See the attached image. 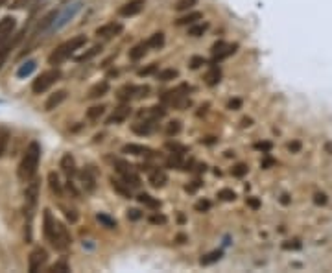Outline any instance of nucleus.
Returning a JSON list of instances; mask_svg holds the SVG:
<instances>
[{
    "label": "nucleus",
    "mask_w": 332,
    "mask_h": 273,
    "mask_svg": "<svg viewBox=\"0 0 332 273\" xmlns=\"http://www.w3.org/2000/svg\"><path fill=\"white\" fill-rule=\"evenodd\" d=\"M43 233L56 251L65 253L68 250V245L72 244V238L68 235L67 227L54 218L50 209H44L43 212Z\"/></svg>",
    "instance_id": "nucleus-1"
},
{
    "label": "nucleus",
    "mask_w": 332,
    "mask_h": 273,
    "mask_svg": "<svg viewBox=\"0 0 332 273\" xmlns=\"http://www.w3.org/2000/svg\"><path fill=\"white\" fill-rule=\"evenodd\" d=\"M39 159H41V146H39V142H30L24 155H22V161H20V164H19L20 181L28 183L35 178L37 168H39Z\"/></svg>",
    "instance_id": "nucleus-2"
},
{
    "label": "nucleus",
    "mask_w": 332,
    "mask_h": 273,
    "mask_svg": "<svg viewBox=\"0 0 332 273\" xmlns=\"http://www.w3.org/2000/svg\"><path fill=\"white\" fill-rule=\"evenodd\" d=\"M87 44V37L85 35H78V37H72L70 41H67V43L59 44L56 50H54L52 54L48 56V63L50 65H61L63 61H67L70 56H72L76 50H82V46H85Z\"/></svg>",
    "instance_id": "nucleus-3"
},
{
    "label": "nucleus",
    "mask_w": 332,
    "mask_h": 273,
    "mask_svg": "<svg viewBox=\"0 0 332 273\" xmlns=\"http://www.w3.org/2000/svg\"><path fill=\"white\" fill-rule=\"evenodd\" d=\"M59 80H61V70H59V68L54 67V68H50V70H44L34 80L32 91H34V94H43V92L48 91L54 83H58Z\"/></svg>",
    "instance_id": "nucleus-4"
},
{
    "label": "nucleus",
    "mask_w": 332,
    "mask_h": 273,
    "mask_svg": "<svg viewBox=\"0 0 332 273\" xmlns=\"http://www.w3.org/2000/svg\"><path fill=\"white\" fill-rule=\"evenodd\" d=\"M82 8H83V2H76V4L65 6V8L58 13L56 20H54L52 28H50V34H52V32H59L61 28H65V26H67V24L70 22L80 11H82Z\"/></svg>",
    "instance_id": "nucleus-5"
},
{
    "label": "nucleus",
    "mask_w": 332,
    "mask_h": 273,
    "mask_svg": "<svg viewBox=\"0 0 332 273\" xmlns=\"http://www.w3.org/2000/svg\"><path fill=\"white\" fill-rule=\"evenodd\" d=\"M115 166H116V172L122 176V181H124L125 185H130L131 188L140 187V178L137 176V172L133 170L131 164H127L125 161H120V159H116Z\"/></svg>",
    "instance_id": "nucleus-6"
},
{
    "label": "nucleus",
    "mask_w": 332,
    "mask_h": 273,
    "mask_svg": "<svg viewBox=\"0 0 332 273\" xmlns=\"http://www.w3.org/2000/svg\"><path fill=\"white\" fill-rule=\"evenodd\" d=\"M236 48H238V44H229L223 43V41L214 43V46H212V63H220L223 59H227L229 56H233L236 52Z\"/></svg>",
    "instance_id": "nucleus-7"
},
{
    "label": "nucleus",
    "mask_w": 332,
    "mask_h": 273,
    "mask_svg": "<svg viewBox=\"0 0 332 273\" xmlns=\"http://www.w3.org/2000/svg\"><path fill=\"white\" fill-rule=\"evenodd\" d=\"M24 196H26V212H28V216L32 218L34 207H35V203H37V197H39V181L35 178L32 179V181H28Z\"/></svg>",
    "instance_id": "nucleus-8"
},
{
    "label": "nucleus",
    "mask_w": 332,
    "mask_h": 273,
    "mask_svg": "<svg viewBox=\"0 0 332 273\" xmlns=\"http://www.w3.org/2000/svg\"><path fill=\"white\" fill-rule=\"evenodd\" d=\"M46 260H48V253H46L43 247H37V250L32 251V253H30V259H28V269H30V273L39 271V269H41L44 264H46Z\"/></svg>",
    "instance_id": "nucleus-9"
},
{
    "label": "nucleus",
    "mask_w": 332,
    "mask_h": 273,
    "mask_svg": "<svg viewBox=\"0 0 332 273\" xmlns=\"http://www.w3.org/2000/svg\"><path fill=\"white\" fill-rule=\"evenodd\" d=\"M144 6L146 0H130V2H125L118 10V13H120V17H135V15H139L140 11L144 10Z\"/></svg>",
    "instance_id": "nucleus-10"
},
{
    "label": "nucleus",
    "mask_w": 332,
    "mask_h": 273,
    "mask_svg": "<svg viewBox=\"0 0 332 273\" xmlns=\"http://www.w3.org/2000/svg\"><path fill=\"white\" fill-rule=\"evenodd\" d=\"M15 26H17V20H15V17H11V15H8L4 19H0V44L10 39V35L15 32Z\"/></svg>",
    "instance_id": "nucleus-11"
},
{
    "label": "nucleus",
    "mask_w": 332,
    "mask_h": 273,
    "mask_svg": "<svg viewBox=\"0 0 332 273\" xmlns=\"http://www.w3.org/2000/svg\"><path fill=\"white\" fill-rule=\"evenodd\" d=\"M122 30H124V26H122L120 22H109V24L100 26V28L96 30V35L101 39H111V37H116L118 34H122Z\"/></svg>",
    "instance_id": "nucleus-12"
},
{
    "label": "nucleus",
    "mask_w": 332,
    "mask_h": 273,
    "mask_svg": "<svg viewBox=\"0 0 332 273\" xmlns=\"http://www.w3.org/2000/svg\"><path fill=\"white\" fill-rule=\"evenodd\" d=\"M130 115H131L130 104H127V102H122V106L118 107V109H115V113L107 118V124H120V122H124Z\"/></svg>",
    "instance_id": "nucleus-13"
},
{
    "label": "nucleus",
    "mask_w": 332,
    "mask_h": 273,
    "mask_svg": "<svg viewBox=\"0 0 332 273\" xmlns=\"http://www.w3.org/2000/svg\"><path fill=\"white\" fill-rule=\"evenodd\" d=\"M80 178H82V185L85 187L87 192H94V188H96V176H94V172L91 170V166L82 170V172H80Z\"/></svg>",
    "instance_id": "nucleus-14"
},
{
    "label": "nucleus",
    "mask_w": 332,
    "mask_h": 273,
    "mask_svg": "<svg viewBox=\"0 0 332 273\" xmlns=\"http://www.w3.org/2000/svg\"><path fill=\"white\" fill-rule=\"evenodd\" d=\"M124 154H130V155H144V157H151L155 154L154 150L148 148V146H140V144H125L124 148H122Z\"/></svg>",
    "instance_id": "nucleus-15"
},
{
    "label": "nucleus",
    "mask_w": 332,
    "mask_h": 273,
    "mask_svg": "<svg viewBox=\"0 0 332 273\" xmlns=\"http://www.w3.org/2000/svg\"><path fill=\"white\" fill-rule=\"evenodd\" d=\"M149 183H151V187L155 188H163L166 183H168V176L164 170H159V168H155V170H149Z\"/></svg>",
    "instance_id": "nucleus-16"
},
{
    "label": "nucleus",
    "mask_w": 332,
    "mask_h": 273,
    "mask_svg": "<svg viewBox=\"0 0 332 273\" xmlns=\"http://www.w3.org/2000/svg\"><path fill=\"white\" fill-rule=\"evenodd\" d=\"M65 100H67V91H56L54 94H50V98L46 100V104H44V111L58 109Z\"/></svg>",
    "instance_id": "nucleus-17"
},
{
    "label": "nucleus",
    "mask_w": 332,
    "mask_h": 273,
    "mask_svg": "<svg viewBox=\"0 0 332 273\" xmlns=\"http://www.w3.org/2000/svg\"><path fill=\"white\" fill-rule=\"evenodd\" d=\"M61 168H63V172H65V176H67L68 179H72L74 176L78 173V170H76V161H74V157H72L70 154L63 155V159H61Z\"/></svg>",
    "instance_id": "nucleus-18"
},
{
    "label": "nucleus",
    "mask_w": 332,
    "mask_h": 273,
    "mask_svg": "<svg viewBox=\"0 0 332 273\" xmlns=\"http://www.w3.org/2000/svg\"><path fill=\"white\" fill-rule=\"evenodd\" d=\"M164 115H166L164 106H154V107H149V109L140 111L139 113L140 118H144V120H159V118H163Z\"/></svg>",
    "instance_id": "nucleus-19"
},
{
    "label": "nucleus",
    "mask_w": 332,
    "mask_h": 273,
    "mask_svg": "<svg viewBox=\"0 0 332 273\" xmlns=\"http://www.w3.org/2000/svg\"><path fill=\"white\" fill-rule=\"evenodd\" d=\"M157 120H144V122H139V124L133 126V131L137 135H149L154 133L157 130V124H155Z\"/></svg>",
    "instance_id": "nucleus-20"
},
{
    "label": "nucleus",
    "mask_w": 332,
    "mask_h": 273,
    "mask_svg": "<svg viewBox=\"0 0 332 273\" xmlns=\"http://www.w3.org/2000/svg\"><path fill=\"white\" fill-rule=\"evenodd\" d=\"M20 37H22V35H17V37H15L13 41H8V43H6L4 46L0 48V68L4 67V63L8 61V56H10V52L15 48V44H17V43L20 41Z\"/></svg>",
    "instance_id": "nucleus-21"
},
{
    "label": "nucleus",
    "mask_w": 332,
    "mask_h": 273,
    "mask_svg": "<svg viewBox=\"0 0 332 273\" xmlns=\"http://www.w3.org/2000/svg\"><path fill=\"white\" fill-rule=\"evenodd\" d=\"M107 92H109V83L100 82L89 91V98H91V100H94V98H101V96H106Z\"/></svg>",
    "instance_id": "nucleus-22"
},
{
    "label": "nucleus",
    "mask_w": 332,
    "mask_h": 273,
    "mask_svg": "<svg viewBox=\"0 0 332 273\" xmlns=\"http://www.w3.org/2000/svg\"><path fill=\"white\" fill-rule=\"evenodd\" d=\"M111 187L115 188L120 196H124V197H127L130 200L131 197V187L130 185H125L124 181H118V179H115V178H111Z\"/></svg>",
    "instance_id": "nucleus-23"
},
{
    "label": "nucleus",
    "mask_w": 332,
    "mask_h": 273,
    "mask_svg": "<svg viewBox=\"0 0 332 273\" xmlns=\"http://www.w3.org/2000/svg\"><path fill=\"white\" fill-rule=\"evenodd\" d=\"M203 15L199 13V11H192V13L185 15V17H181V19H177V26H192V24H196L197 20H201Z\"/></svg>",
    "instance_id": "nucleus-24"
},
{
    "label": "nucleus",
    "mask_w": 332,
    "mask_h": 273,
    "mask_svg": "<svg viewBox=\"0 0 332 273\" xmlns=\"http://www.w3.org/2000/svg\"><path fill=\"white\" fill-rule=\"evenodd\" d=\"M207 85H211V87H214V85H218L220 83V80H221V70L218 68V65L216 63H212V67H211V70L207 72Z\"/></svg>",
    "instance_id": "nucleus-25"
},
{
    "label": "nucleus",
    "mask_w": 332,
    "mask_h": 273,
    "mask_svg": "<svg viewBox=\"0 0 332 273\" xmlns=\"http://www.w3.org/2000/svg\"><path fill=\"white\" fill-rule=\"evenodd\" d=\"M135 92H137V85H124L120 91H118V100L120 102L135 100Z\"/></svg>",
    "instance_id": "nucleus-26"
},
{
    "label": "nucleus",
    "mask_w": 332,
    "mask_h": 273,
    "mask_svg": "<svg viewBox=\"0 0 332 273\" xmlns=\"http://www.w3.org/2000/svg\"><path fill=\"white\" fill-rule=\"evenodd\" d=\"M148 44L146 43H139L135 44V46L130 50V59H133V61H139V59H142L146 56V52H148Z\"/></svg>",
    "instance_id": "nucleus-27"
},
{
    "label": "nucleus",
    "mask_w": 332,
    "mask_h": 273,
    "mask_svg": "<svg viewBox=\"0 0 332 273\" xmlns=\"http://www.w3.org/2000/svg\"><path fill=\"white\" fill-rule=\"evenodd\" d=\"M101 52V44H94V46H91L87 52H83V54H80V56H76V61L78 63H83V61H89V59H92V58H96L98 54Z\"/></svg>",
    "instance_id": "nucleus-28"
},
{
    "label": "nucleus",
    "mask_w": 332,
    "mask_h": 273,
    "mask_svg": "<svg viewBox=\"0 0 332 273\" xmlns=\"http://www.w3.org/2000/svg\"><path fill=\"white\" fill-rule=\"evenodd\" d=\"M139 203L140 205H144V207H148V209H154V211H157L161 207V202L159 200H155V197H151L149 194H139Z\"/></svg>",
    "instance_id": "nucleus-29"
},
{
    "label": "nucleus",
    "mask_w": 332,
    "mask_h": 273,
    "mask_svg": "<svg viewBox=\"0 0 332 273\" xmlns=\"http://www.w3.org/2000/svg\"><path fill=\"white\" fill-rule=\"evenodd\" d=\"M48 183H50V188H52L54 194H58V197H61L63 196V187H61V183H59L58 173L50 172L48 173Z\"/></svg>",
    "instance_id": "nucleus-30"
},
{
    "label": "nucleus",
    "mask_w": 332,
    "mask_h": 273,
    "mask_svg": "<svg viewBox=\"0 0 332 273\" xmlns=\"http://www.w3.org/2000/svg\"><path fill=\"white\" fill-rule=\"evenodd\" d=\"M146 44H148L149 48H154V50H159V48H163L164 44V34L163 32H157V34H154L151 37L146 41Z\"/></svg>",
    "instance_id": "nucleus-31"
},
{
    "label": "nucleus",
    "mask_w": 332,
    "mask_h": 273,
    "mask_svg": "<svg viewBox=\"0 0 332 273\" xmlns=\"http://www.w3.org/2000/svg\"><path fill=\"white\" fill-rule=\"evenodd\" d=\"M221 255H223V251H211V253H207L205 257H201V260H199V264L201 266H209V264H214L218 262V260L221 259Z\"/></svg>",
    "instance_id": "nucleus-32"
},
{
    "label": "nucleus",
    "mask_w": 332,
    "mask_h": 273,
    "mask_svg": "<svg viewBox=\"0 0 332 273\" xmlns=\"http://www.w3.org/2000/svg\"><path fill=\"white\" fill-rule=\"evenodd\" d=\"M179 76V72L175 68H164V70L157 72V80L161 82H170V80H175Z\"/></svg>",
    "instance_id": "nucleus-33"
},
{
    "label": "nucleus",
    "mask_w": 332,
    "mask_h": 273,
    "mask_svg": "<svg viewBox=\"0 0 332 273\" xmlns=\"http://www.w3.org/2000/svg\"><path fill=\"white\" fill-rule=\"evenodd\" d=\"M209 24L207 22H201V24H192V26H188V35H192V37H199L207 32Z\"/></svg>",
    "instance_id": "nucleus-34"
},
{
    "label": "nucleus",
    "mask_w": 332,
    "mask_h": 273,
    "mask_svg": "<svg viewBox=\"0 0 332 273\" xmlns=\"http://www.w3.org/2000/svg\"><path fill=\"white\" fill-rule=\"evenodd\" d=\"M34 70H35V61H26L24 65H22V67L17 70V76H19V78H26V76H30V74H32Z\"/></svg>",
    "instance_id": "nucleus-35"
},
{
    "label": "nucleus",
    "mask_w": 332,
    "mask_h": 273,
    "mask_svg": "<svg viewBox=\"0 0 332 273\" xmlns=\"http://www.w3.org/2000/svg\"><path fill=\"white\" fill-rule=\"evenodd\" d=\"M8 142H10V131L0 128V157L4 155L6 148H8Z\"/></svg>",
    "instance_id": "nucleus-36"
},
{
    "label": "nucleus",
    "mask_w": 332,
    "mask_h": 273,
    "mask_svg": "<svg viewBox=\"0 0 332 273\" xmlns=\"http://www.w3.org/2000/svg\"><path fill=\"white\" fill-rule=\"evenodd\" d=\"M106 113V106H94L91 107V109L87 111V118L89 120H98L101 115Z\"/></svg>",
    "instance_id": "nucleus-37"
},
{
    "label": "nucleus",
    "mask_w": 332,
    "mask_h": 273,
    "mask_svg": "<svg viewBox=\"0 0 332 273\" xmlns=\"http://www.w3.org/2000/svg\"><path fill=\"white\" fill-rule=\"evenodd\" d=\"M96 218H98V221H100L101 226L107 227V229H115V227H116V220H113L111 216L104 214V212H100V214H98Z\"/></svg>",
    "instance_id": "nucleus-38"
},
{
    "label": "nucleus",
    "mask_w": 332,
    "mask_h": 273,
    "mask_svg": "<svg viewBox=\"0 0 332 273\" xmlns=\"http://www.w3.org/2000/svg\"><path fill=\"white\" fill-rule=\"evenodd\" d=\"M218 197L223 200V202H235L236 194H235V190H231V188H221V190L218 192Z\"/></svg>",
    "instance_id": "nucleus-39"
},
{
    "label": "nucleus",
    "mask_w": 332,
    "mask_h": 273,
    "mask_svg": "<svg viewBox=\"0 0 332 273\" xmlns=\"http://www.w3.org/2000/svg\"><path fill=\"white\" fill-rule=\"evenodd\" d=\"M247 170H249V168H247V164L238 163V164H236V166H233L231 173H233V176H235V178H244V176H246V173H247Z\"/></svg>",
    "instance_id": "nucleus-40"
},
{
    "label": "nucleus",
    "mask_w": 332,
    "mask_h": 273,
    "mask_svg": "<svg viewBox=\"0 0 332 273\" xmlns=\"http://www.w3.org/2000/svg\"><path fill=\"white\" fill-rule=\"evenodd\" d=\"M179 131H181V122H179V120H172L168 124V128H166V135H168V137H173V135H177Z\"/></svg>",
    "instance_id": "nucleus-41"
},
{
    "label": "nucleus",
    "mask_w": 332,
    "mask_h": 273,
    "mask_svg": "<svg viewBox=\"0 0 332 273\" xmlns=\"http://www.w3.org/2000/svg\"><path fill=\"white\" fill-rule=\"evenodd\" d=\"M197 0H177V4H175V10L177 11H187L190 10L192 6H196Z\"/></svg>",
    "instance_id": "nucleus-42"
},
{
    "label": "nucleus",
    "mask_w": 332,
    "mask_h": 273,
    "mask_svg": "<svg viewBox=\"0 0 332 273\" xmlns=\"http://www.w3.org/2000/svg\"><path fill=\"white\" fill-rule=\"evenodd\" d=\"M50 271L52 273H67V271H70V268H68V264L65 262V260H59V262H56L50 268Z\"/></svg>",
    "instance_id": "nucleus-43"
},
{
    "label": "nucleus",
    "mask_w": 332,
    "mask_h": 273,
    "mask_svg": "<svg viewBox=\"0 0 332 273\" xmlns=\"http://www.w3.org/2000/svg\"><path fill=\"white\" fill-rule=\"evenodd\" d=\"M157 70H159V65H157V63H151L149 67L140 68V70H139V76H149V74H154V72H157Z\"/></svg>",
    "instance_id": "nucleus-44"
},
{
    "label": "nucleus",
    "mask_w": 332,
    "mask_h": 273,
    "mask_svg": "<svg viewBox=\"0 0 332 273\" xmlns=\"http://www.w3.org/2000/svg\"><path fill=\"white\" fill-rule=\"evenodd\" d=\"M166 148H168L172 154H179V155H183L185 152H187V148H185V146H181V144H173V142L166 144Z\"/></svg>",
    "instance_id": "nucleus-45"
},
{
    "label": "nucleus",
    "mask_w": 332,
    "mask_h": 273,
    "mask_svg": "<svg viewBox=\"0 0 332 273\" xmlns=\"http://www.w3.org/2000/svg\"><path fill=\"white\" fill-rule=\"evenodd\" d=\"M149 94V87L148 85H137V92H135V100H140L144 96Z\"/></svg>",
    "instance_id": "nucleus-46"
},
{
    "label": "nucleus",
    "mask_w": 332,
    "mask_h": 273,
    "mask_svg": "<svg viewBox=\"0 0 332 273\" xmlns=\"http://www.w3.org/2000/svg\"><path fill=\"white\" fill-rule=\"evenodd\" d=\"M149 221L155 224V226H164V224H166V216L164 214H151L149 216Z\"/></svg>",
    "instance_id": "nucleus-47"
},
{
    "label": "nucleus",
    "mask_w": 332,
    "mask_h": 273,
    "mask_svg": "<svg viewBox=\"0 0 332 273\" xmlns=\"http://www.w3.org/2000/svg\"><path fill=\"white\" fill-rule=\"evenodd\" d=\"M201 65H205V59H203L201 56H194V58L190 59V68H194V70L199 68Z\"/></svg>",
    "instance_id": "nucleus-48"
},
{
    "label": "nucleus",
    "mask_w": 332,
    "mask_h": 273,
    "mask_svg": "<svg viewBox=\"0 0 332 273\" xmlns=\"http://www.w3.org/2000/svg\"><path fill=\"white\" fill-rule=\"evenodd\" d=\"M209 209H211V202H207V200H201V202L196 203V211L205 212V211H209Z\"/></svg>",
    "instance_id": "nucleus-49"
},
{
    "label": "nucleus",
    "mask_w": 332,
    "mask_h": 273,
    "mask_svg": "<svg viewBox=\"0 0 332 273\" xmlns=\"http://www.w3.org/2000/svg\"><path fill=\"white\" fill-rule=\"evenodd\" d=\"M255 148L260 150V152H264V154H268V152L271 150V142H257Z\"/></svg>",
    "instance_id": "nucleus-50"
},
{
    "label": "nucleus",
    "mask_w": 332,
    "mask_h": 273,
    "mask_svg": "<svg viewBox=\"0 0 332 273\" xmlns=\"http://www.w3.org/2000/svg\"><path fill=\"white\" fill-rule=\"evenodd\" d=\"M283 247L284 250H299V247H301V242H297V240H294L292 244H290V242H284Z\"/></svg>",
    "instance_id": "nucleus-51"
},
{
    "label": "nucleus",
    "mask_w": 332,
    "mask_h": 273,
    "mask_svg": "<svg viewBox=\"0 0 332 273\" xmlns=\"http://www.w3.org/2000/svg\"><path fill=\"white\" fill-rule=\"evenodd\" d=\"M314 203H316V205H325V203H327V196H325V194H316V196H314Z\"/></svg>",
    "instance_id": "nucleus-52"
},
{
    "label": "nucleus",
    "mask_w": 332,
    "mask_h": 273,
    "mask_svg": "<svg viewBox=\"0 0 332 273\" xmlns=\"http://www.w3.org/2000/svg\"><path fill=\"white\" fill-rule=\"evenodd\" d=\"M127 218H130V220H140L142 214H140V211H137V209H131V211H127Z\"/></svg>",
    "instance_id": "nucleus-53"
},
{
    "label": "nucleus",
    "mask_w": 332,
    "mask_h": 273,
    "mask_svg": "<svg viewBox=\"0 0 332 273\" xmlns=\"http://www.w3.org/2000/svg\"><path fill=\"white\" fill-rule=\"evenodd\" d=\"M65 216H67V220H68V221H72V224L78 220V214H76L74 211H70V209H65Z\"/></svg>",
    "instance_id": "nucleus-54"
},
{
    "label": "nucleus",
    "mask_w": 332,
    "mask_h": 273,
    "mask_svg": "<svg viewBox=\"0 0 332 273\" xmlns=\"http://www.w3.org/2000/svg\"><path fill=\"white\" fill-rule=\"evenodd\" d=\"M30 2H32V0H15L11 8H15V10H20V8H24L26 4H30Z\"/></svg>",
    "instance_id": "nucleus-55"
},
{
    "label": "nucleus",
    "mask_w": 332,
    "mask_h": 273,
    "mask_svg": "<svg viewBox=\"0 0 332 273\" xmlns=\"http://www.w3.org/2000/svg\"><path fill=\"white\" fill-rule=\"evenodd\" d=\"M247 205H249L251 209H255V211H257V209L260 207V202L257 200V197H247Z\"/></svg>",
    "instance_id": "nucleus-56"
},
{
    "label": "nucleus",
    "mask_w": 332,
    "mask_h": 273,
    "mask_svg": "<svg viewBox=\"0 0 332 273\" xmlns=\"http://www.w3.org/2000/svg\"><path fill=\"white\" fill-rule=\"evenodd\" d=\"M240 107H242L240 100H231V102H229V109H240Z\"/></svg>",
    "instance_id": "nucleus-57"
},
{
    "label": "nucleus",
    "mask_w": 332,
    "mask_h": 273,
    "mask_svg": "<svg viewBox=\"0 0 332 273\" xmlns=\"http://www.w3.org/2000/svg\"><path fill=\"white\" fill-rule=\"evenodd\" d=\"M271 164H275V159H270V157H266L264 161H262V168H270Z\"/></svg>",
    "instance_id": "nucleus-58"
},
{
    "label": "nucleus",
    "mask_w": 332,
    "mask_h": 273,
    "mask_svg": "<svg viewBox=\"0 0 332 273\" xmlns=\"http://www.w3.org/2000/svg\"><path fill=\"white\" fill-rule=\"evenodd\" d=\"M290 152H299V148H301V144L299 142H294V144H288Z\"/></svg>",
    "instance_id": "nucleus-59"
},
{
    "label": "nucleus",
    "mask_w": 332,
    "mask_h": 273,
    "mask_svg": "<svg viewBox=\"0 0 332 273\" xmlns=\"http://www.w3.org/2000/svg\"><path fill=\"white\" fill-rule=\"evenodd\" d=\"M253 124V120L251 118H242V128H249Z\"/></svg>",
    "instance_id": "nucleus-60"
},
{
    "label": "nucleus",
    "mask_w": 332,
    "mask_h": 273,
    "mask_svg": "<svg viewBox=\"0 0 332 273\" xmlns=\"http://www.w3.org/2000/svg\"><path fill=\"white\" fill-rule=\"evenodd\" d=\"M280 202H283V203H284V205H288V203H290V200H288V196H283V200H280Z\"/></svg>",
    "instance_id": "nucleus-61"
},
{
    "label": "nucleus",
    "mask_w": 332,
    "mask_h": 273,
    "mask_svg": "<svg viewBox=\"0 0 332 273\" xmlns=\"http://www.w3.org/2000/svg\"><path fill=\"white\" fill-rule=\"evenodd\" d=\"M177 240H179V244H183V242H185V240H187V238H185L183 235H179V236H177Z\"/></svg>",
    "instance_id": "nucleus-62"
},
{
    "label": "nucleus",
    "mask_w": 332,
    "mask_h": 273,
    "mask_svg": "<svg viewBox=\"0 0 332 273\" xmlns=\"http://www.w3.org/2000/svg\"><path fill=\"white\" fill-rule=\"evenodd\" d=\"M6 2H8V0H0V6H4Z\"/></svg>",
    "instance_id": "nucleus-63"
},
{
    "label": "nucleus",
    "mask_w": 332,
    "mask_h": 273,
    "mask_svg": "<svg viewBox=\"0 0 332 273\" xmlns=\"http://www.w3.org/2000/svg\"><path fill=\"white\" fill-rule=\"evenodd\" d=\"M61 2H63V4H67V2H68V0H61Z\"/></svg>",
    "instance_id": "nucleus-64"
}]
</instances>
